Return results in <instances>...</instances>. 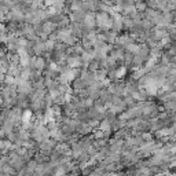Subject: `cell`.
<instances>
[{
  "instance_id": "cell-3",
  "label": "cell",
  "mask_w": 176,
  "mask_h": 176,
  "mask_svg": "<svg viewBox=\"0 0 176 176\" xmlns=\"http://www.w3.org/2000/svg\"><path fill=\"white\" fill-rule=\"evenodd\" d=\"M94 138H95V139H100V138H105L103 131H102V129H99V128H98V129H95V131H94Z\"/></svg>"
},
{
  "instance_id": "cell-4",
  "label": "cell",
  "mask_w": 176,
  "mask_h": 176,
  "mask_svg": "<svg viewBox=\"0 0 176 176\" xmlns=\"http://www.w3.org/2000/svg\"><path fill=\"white\" fill-rule=\"evenodd\" d=\"M44 47H45V50H48V51H51V50H54V47H55V43L52 40H48L47 43L44 44Z\"/></svg>"
},
{
  "instance_id": "cell-7",
  "label": "cell",
  "mask_w": 176,
  "mask_h": 176,
  "mask_svg": "<svg viewBox=\"0 0 176 176\" xmlns=\"http://www.w3.org/2000/svg\"><path fill=\"white\" fill-rule=\"evenodd\" d=\"M6 147V142L4 140H0V149H4Z\"/></svg>"
},
{
  "instance_id": "cell-2",
  "label": "cell",
  "mask_w": 176,
  "mask_h": 176,
  "mask_svg": "<svg viewBox=\"0 0 176 176\" xmlns=\"http://www.w3.org/2000/svg\"><path fill=\"white\" fill-rule=\"evenodd\" d=\"M127 74V68L125 66H121V68H118L116 72H114V76L116 78H122V77Z\"/></svg>"
},
{
  "instance_id": "cell-5",
  "label": "cell",
  "mask_w": 176,
  "mask_h": 176,
  "mask_svg": "<svg viewBox=\"0 0 176 176\" xmlns=\"http://www.w3.org/2000/svg\"><path fill=\"white\" fill-rule=\"evenodd\" d=\"M3 171H4V172H7V173H14V172H15V171H14V169H13V167L10 168L8 165H4V167H3Z\"/></svg>"
},
{
  "instance_id": "cell-6",
  "label": "cell",
  "mask_w": 176,
  "mask_h": 176,
  "mask_svg": "<svg viewBox=\"0 0 176 176\" xmlns=\"http://www.w3.org/2000/svg\"><path fill=\"white\" fill-rule=\"evenodd\" d=\"M142 139L150 140V139H151V135H150V134H147V132H143V135H142Z\"/></svg>"
},
{
  "instance_id": "cell-1",
  "label": "cell",
  "mask_w": 176,
  "mask_h": 176,
  "mask_svg": "<svg viewBox=\"0 0 176 176\" xmlns=\"http://www.w3.org/2000/svg\"><path fill=\"white\" fill-rule=\"evenodd\" d=\"M45 66V61L44 58H36V62H35V69H39V70H43Z\"/></svg>"
}]
</instances>
